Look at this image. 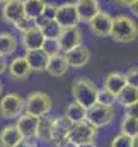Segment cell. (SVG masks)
<instances>
[{
  "label": "cell",
  "instance_id": "obj_1",
  "mask_svg": "<svg viewBox=\"0 0 138 147\" xmlns=\"http://www.w3.org/2000/svg\"><path fill=\"white\" fill-rule=\"evenodd\" d=\"M97 86L87 77H77L72 84V98L75 103L82 105L85 110L97 103Z\"/></svg>",
  "mask_w": 138,
  "mask_h": 147
},
{
  "label": "cell",
  "instance_id": "obj_2",
  "mask_svg": "<svg viewBox=\"0 0 138 147\" xmlns=\"http://www.w3.org/2000/svg\"><path fill=\"white\" fill-rule=\"evenodd\" d=\"M111 39L116 43H131L138 38V24L128 16L118 14L113 19V29H111Z\"/></svg>",
  "mask_w": 138,
  "mask_h": 147
},
{
  "label": "cell",
  "instance_id": "obj_3",
  "mask_svg": "<svg viewBox=\"0 0 138 147\" xmlns=\"http://www.w3.org/2000/svg\"><path fill=\"white\" fill-rule=\"evenodd\" d=\"M53 108V101L51 98L46 94V92H41V91H34L31 94H27L26 98V108L24 113L27 115H33L36 118H43V116H48V113Z\"/></svg>",
  "mask_w": 138,
  "mask_h": 147
},
{
  "label": "cell",
  "instance_id": "obj_4",
  "mask_svg": "<svg viewBox=\"0 0 138 147\" xmlns=\"http://www.w3.org/2000/svg\"><path fill=\"white\" fill-rule=\"evenodd\" d=\"M26 108V99L19 92H9L0 99V116L3 120H17Z\"/></svg>",
  "mask_w": 138,
  "mask_h": 147
},
{
  "label": "cell",
  "instance_id": "obj_5",
  "mask_svg": "<svg viewBox=\"0 0 138 147\" xmlns=\"http://www.w3.org/2000/svg\"><path fill=\"white\" fill-rule=\"evenodd\" d=\"M97 135H99V128H96L90 121L84 120V121L73 123V127L68 134V139L77 146H84V144L96 142Z\"/></svg>",
  "mask_w": 138,
  "mask_h": 147
},
{
  "label": "cell",
  "instance_id": "obj_6",
  "mask_svg": "<svg viewBox=\"0 0 138 147\" xmlns=\"http://www.w3.org/2000/svg\"><path fill=\"white\" fill-rule=\"evenodd\" d=\"M114 120V106H104L96 103L92 108L87 110V121H90L96 128L107 127Z\"/></svg>",
  "mask_w": 138,
  "mask_h": 147
},
{
  "label": "cell",
  "instance_id": "obj_7",
  "mask_svg": "<svg viewBox=\"0 0 138 147\" xmlns=\"http://www.w3.org/2000/svg\"><path fill=\"white\" fill-rule=\"evenodd\" d=\"M55 21L63 29H67V28H77L78 22H80L78 12H77V5L70 3V2L58 5L56 7V17H55Z\"/></svg>",
  "mask_w": 138,
  "mask_h": 147
},
{
  "label": "cell",
  "instance_id": "obj_8",
  "mask_svg": "<svg viewBox=\"0 0 138 147\" xmlns=\"http://www.w3.org/2000/svg\"><path fill=\"white\" fill-rule=\"evenodd\" d=\"M113 19L107 12L101 10L90 22H89V28L92 31V34L97 38H109L111 36V29H113Z\"/></svg>",
  "mask_w": 138,
  "mask_h": 147
},
{
  "label": "cell",
  "instance_id": "obj_9",
  "mask_svg": "<svg viewBox=\"0 0 138 147\" xmlns=\"http://www.w3.org/2000/svg\"><path fill=\"white\" fill-rule=\"evenodd\" d=\"M72 127H73V123L70 121L65 115H62V116L55 118V120H53V135H51V146L56 147L58 144H62L63 140H67V139H68L70 130H72Z\"/></svg>",
  "mask_w": 138,
  "mask_h": 147
},
{
  "label": "cell",
  "instance_id": "obj_10",
  "mask_svg": "<svg viewBox=\"0 0 138 147\" xmlns=\"http://www.w3.org/2000/svg\"><path fill=\"white\" fill-rule=\"evenodd\" d=\"M22 17H26L24 12V2L22 0H9L3 3L2 7V19L5 22L15 24L17 21H21Z\"/></svg>",
  "mask_w": 138,
  "mask_h": 147
},
{
  "label": "cell",
  "instance_id": "obj_11",
  "mask_svg": "<svg viewBox=\"0 0 138 147\" xmlns=\"http://www.w3.org/2000/svg\"><path fill=\"white\" fill-rule=\"evenodd\" d=\"M82 31L77 28H67L62 31V34L58 38V43H60V48H62V53H68L70 50H73L75 46L82 45Z\"/></svg>",
  "mask_w": 138,
  "mask_h": 147
},
{
  "label": "cell",
  "instance_id": "obj_12",
  "mask_svg": "<svg viewBox=\"0 0 138 147\" xmlns=\"http://www.w3.org/2000/svg\"><path fill=\"white\" fill-rule=\"evenodd\" d=\"M38 125H39V118H36L33 115H27V113H22V115L15 120V127L19 128L21 135H22L24 139H29V140L36 139Z\"/></svg>",
  "mask_w": 138,
  "mask_h": 147
},
{
  "label": "cell",
  "instance_id": "obj_13",
  "mask_svg": "<svg viewBox=\"0 0 138 147\" xmlns=\"http://www.w3.org/2000/svg\"><path fill=\"white\" fill-rule=\"evenodd\" d=\"M65 57H67V62L72 69H82L90 60V50L82 43V45L75 46L73 50H70L68 53H65Z\"/></svg>",
  "mask_w": 138,
  "mask_h": 147
},
{
  "label": "cell",
  "instance_id": "obj_14",
  "mask_svg": "<svg viewBox=\"0 0 138 147\" xmlns=\"http://www.w3.org/2000/svg\"><path fill=\"white\" fill-rule=\"evenodd\" d=\"M75 5H77V12H78L80 22H87L89 24L101 12L99 0H78Z\"/></svg>",
  "mask_w": 138,
  "mask_h": 147
},
{
  "label": "cell",
  "instance_id": "obj_15",
  "mask_svg": "<svg viewBox=\"0 0 138 147\" xmlns=\"http://www.w3.org/2000/svg\"><path fill=\"white\" fill-rule=\"evenodd\" d=\"M7 72L10 75V79H14V80H24V79L29 77V74L33 70H31V67H29V63H27V60L24 57H15L9 63Z\"/></svg>",
  "mask_w": 138,
  "mask_h": 147
},
{
  "label": "cell",
  "instance_id": "obj_16",
  "mask_svg": "<svg viewBox=\"0 0 138 147\" xmlns=\"http://www.w3.org/2000/svg\"><path fill=\"white\" fill-rule=\"evenodd\" d=\"M24 58L27 60L29 67L33 72H44L46 67H48V62H50V57L41 50H31V51H26Z\"/></svg>",
  "mask_w": 138,
  "mask_h": 147
},
{
  "label": "cell",
  "instance_id": "obj_17",
  "mask_svg": "<svg viewBox=\"0 0 138 147\" xmlns=\"http://www.w3.org/2000/svg\"><path fill=\"white\" fill-rule=\"evenodd\" d=\"M44 41H46V38H44L43 31H41L39 28H34V29L24 33L22 38H21V43H22V46H24L26 51H31V50H41L43 45H44Z\"/></svg>",
  "mask_w": 138,
  "mask_h": 147
},
{
  "label": "cell",
  "instance_id": "obj_18",
  "mask_svg": "<svg viewBox=\"0 0 138 147\" xmlns=\"http://www.w3.org/2000/svg\"><path fill=\"white\" fill-rule=\"evenodd\" d=\"M24 140L15 125H7L0 130V147H17Z\"/></svg>",
  "mask_w": 138,
  "mask_h": 147
},
{
  "label": "cell",
  "instance_id": "obj_19",
  "mask_svg": "<svg viewBox=\"0 0 138 147\" xmlns=\"http://www.w3.org/2000/svg\"><path fill=\"white\" fill-rule=\"evenodd\" d=\"M68 69H70V65H68V62H67L65 53H60V55L50 57L46 72L50 74L51 77H63V75H67Z\"/></svg>",
  "mask_w": 138,
  "mask_h": 147
},
{
  "label": "cell",
  "instance_id": "obj_20",
  "mask_svg": "<svg viewBox=\"0 0 138 147\" xmlns=\"http://www.w3.org/2000/svg\"><path fill=\"white\" fill-rule=\"evenodd\" d=\"M126 77L125 74H119V72H109L106 77H104V84L102 87L107 89L109 92H113L114 96H118L125 87H126Z\"/></svg>",
  "mask_w": 138,
  "mask_h": 147
},
{
  "label": "cell",
  "instance_id": "obj_21",
  "mask_svg": "<svg viewBox=\"0 0 138 147\" xmlns=\"http://www.w3.org/2000/svg\"><path fill=\"white\" fill-rule=\"evenodd\" d=\"M53 120H55V118H51V116H43V118H39V125H38V132H36V140L51 144Z\"/></svg>",
  "mask_w": 138,
  "mask_h": 147
},
{
  "label": "cell",
  "instance_id": "obj_22",
  "mask_svg": "<svg viewBox=\"0 0 138 147\" xmlns=\"http://www.w3.org/2000/svg\"><path fill=\"white\" fill-rule=\"evenodd\" d=\"M116 103L119 106H123L125 110L130 108L131 105L138 103V89L137 87H131V86H126L118 96H116Z\"/></svg>",
  "mask_w": 138,
  "mask_h": 147
},
{
  "label": "cell",
  "instance_id": "obj_23",
  "mask_svg": "<svg viewBox=\"0 0 138 147\" xmlns=\"http://www.w3.org/2000/svg\"><path fill=\"white\" fill-rule=\"evenodd\" d=\"M65 116L68 118L72 123H78V121L87 120V110H85L82 105L72 101V103L67 105V108H65Z\"/></svg>",
  "mask_w": 138,
  "mask_h": 147
},
{
  "label": "cell",
  "instance_id": "obj_24",
  "mask_svg": "<svg viewBox=\"0 0 138 147\" xmlns=\"http://www.w3.org/2000/svg\"><path fill=\"white\" fill-rule=\"evenodd\" d=\"M46 3H48V2H44V0H24V12H26V17L36 21V19L43 14Z\"/></svg>",
  "mask_w": 138,
  "mask_h": 147
},
{
  "label": "cell",
  "instance_id": "obj_25",
  "mask_svg": "<svg viewBox=\"0 0 138 147\" xmlns=\"http://www.w3.org/2000/svg\"><path fill=\"white\" fill-rule=\"evenodd\" d=\"M17 50V39L15 36H12L10 33H0V55L7 57V55H12L15 53Z\"/></svg>",
  "mask_w": 138,
  "mask_h": 147
},
{
  "label": "cell",
  "instance_id": "obj_26",
  "mask_svg": "<svg viewBox=\"0 0 138 147\" xmlns=\"http://www.w3.org/2000/svg\"><path fill=\"white\" fill-rule=\"evenodd\" d=\"M119 132L125 134V135H128V137H131V139L138 137V120L133 118V116H130V115H125L121 118Z\"/></svg>",
  "mask_w": 138,
  "mask_h": 147
},
{
  "label": "cell",
  "instance_id": "obj_27",
  "mask_svg": "<svg viewBox=\"0 0 138 147\" xmlns=\"http://www.w3.org/2000/svg\"><path fill=\"white\" fill-rule=\"evenodd\" d=\"M55 17H56V5H53V3H46L43 14L36 19V28L41 29V28H43L44 24H48L50 21H55Z\"/></svg>",
  "mask_w": 138,
  "mask_h": 147
},
{
  "label": "cell",
  "instance_id": "obj_28",
  "mask_svg": "<svg viewBox=\"0 0 138 147\" xmlns=\"http://www.w3.org/2000/svg\"><path fill=\"white\" fill-rule=\"evenodd\" d=\"M41 31H43V34H44L46 39H58L60 34H62V31H63V28L56 21H50L48 24H44L41 28Z\"/></svg>",
  "mask_w": 138,
  "mask_h": 147
},
{
  "label": "cell",
  "instance_id": "obj_29",
  "mask_svg": "<svg viewBox=\"0 0 138 147\" xmlns=\"http://www.w3.org/2000/svg\"><path fill=\"white\" fill-rule=\"evenodd\" d=\"M97 103H99V105H104V106H114L116 96H114L113 92H109L107 89L101 87V89L97 91Z\"/></svg>",
  "mask_w": 138,
  "mask_h": 147
},
{
  "label": "cell",
  "instance_id": "obj_30",
  "mask_svg": "<svg viewBox=\"0 0 138 147\" xmlns=\"http://www.w3.org/2000/svg\"><path fill=\"white\" fill-rule=\"evenodd\" d=\"M43 51H44L48 57L60 55V53H62V48H60L58 39H46V41H44V45H43Z\"/></svg>",
  "mask_w": 138,
  "mask_h": 147
},
{
  "label": "cell",
  "instance_id": "obj_31",
  "mask_svg": "<svg viewBox=\"0 0 138 147\" xmlns=\"http://www.w3.org/2000/svg\"><path fill=\"white\" fill-rule=\"evenodd\" d=\"M131 146H133V139L121 134V132L118 135H114L111 139V144H109V147H131Z\"/></svg>",
  "mask_w": 138,
  "mask_h": 147
},
{
  "label": "cell",
  "instance_id": "obj_32",
  "mask_svg": "<svg viewBox=\"0 0 138 147\" xmlns=\"http://www.w3.org/2000/svg\"><path fill=\"white\" fill-rule=\"evenodd\" d=\"M14 28H15L21 34H24V33H27V31L34 29V28H36V21L29 19V17H22L21 21H17V22L14 24Z\"/></svg>",
  "mask_w": 138,
  "mask_h": 147
},
{
  "label": "cell",
  "instance_id": "obj_33",
  "mask_svg": "<svg viewBox=\"0 0 138 147\" xmlns=\"http://www.w3.org/2000/svg\"><path fill=\"white\" fill-rule=\"evenodd\" d=\"M125 77H126V84L128 86L138 89V67H131L128 72L125 74Z\"/></svg>",
  "mask_w": 138,
  "mask_h": 147
},
{
  "label": "cell",
  "instance_id": "obj_34",
  "mask_svg": "<svg viewBox=\"0 0 138 147\" xmlns=\"http://www.w3.org/2000/svg\"><path fill=\"white\" fill-rule=\"evenodd\" d=\"M125 115H130V116H133V118L138 120V103L131 105L130 108H126V113H125Z\"/></svg>",
  "mask_w": 138,
  "mask_h": 147
},
{
  "label": "cell",
  "instance_id": "obj_35",
  "mask_svg": "<svg viewBox=\"0 0 138 147\" xmlns=\"http://www.w3.org/2000/svg\"><path fill=\"white\" fill-rule=\"evenodd\" d=\"M7 69H9V63H7L5 57H3V55H0V75L7 72Z\"/></svg>",
  "mask_w": 138,
  "mask_h": 147
},
{
  "label": "cell",
  "instance_id": "obj_36",
  "mask_svg": "<svg viewBox=\"0 0 138 147\" xmlns=\"http://www.w3.org/2000/svg\"><path fill=\"white\" fill-rule=\"evenodd\" d=\"M17 147H38V144H36L34 140H29V139H24V140H22V142H21V144H19Z\"/></svg>",
  "mask_w": 138,
  "mask_h": 147
},
{
  "label": "cell",
  "instance_id": "obj_37",
  "mask_svg": "<svg viewBox=\"0 0 138 147\" xmlns=\"http://www.w3.org/2000/svg\"><path fill=\"white\" fill-rule=\"evenodd\" d=\"M56 147H78V146H77V144H73L70 139H67V140H63L62 144H58Z\"/></svg>",
  "mask_w": 138,
  "mask_h": 147
},
{
  "label": "cell",
  "instance_id": "obj_38",
  "mask_svg": "<svg viewBox=\"0 0 138 147\" xmlns=\"http://www.w3.org/2000/svg\"><path fill=\"white\" fill-rule=\"evenodd\" d=\"M130 12H131L133 16H137V17H138V0H137V2H133V3L130 5Z\"/></svg>",
  "mask_w": 138,
  "mask_h": 147
},
{
  "label": "cell",
  "instance_id": "obj_39",
  "mask_svg": "<svg viewBox=\"0 0 138 147\" xmlns=\"http://www.w3.org/2000/svg\"><path fill=\"white\" fill-rule=\"evenodd\" d=\"M118 5H125V7H130L133 2H137V0H114Z\"/></svg>",
  "mask_w": 138,
  "mask_h": 147
},
{
  "label": "cell",
  "instance_id": "obj_40",
  "mask_svg": "<svg viewBox=\"0 0 138 147\" xmlns=\"http://www.w3.org/2000/svg\"><path fill=\"white\" fill-rule=\"evenodd\" d=\"M78 147H97L96 142H90V144H84V146H78Z\"/></svg>",
  "mask_w": 138,
  "mask_h": 147
},
{
  "label": "cell",
  "instance_id": "obj_41",
  "mask_svg": "<svg viewBox=\"0 0 138 147\" xmlns=\"http://www.w3.org/2000/svg\"><path fill=\"white\" fill-rule=\"evenodd\" d=\"M131 147H138V137L133 139V146H131Z\"/></svg>",
  "mask_w": 138,
  "mask_h": 147
},
{
  "label": "cell",
  "instance_id": "obj_42",
  "mask_svg": "<svg viewBox=\"0 0 138 147\" xmlns=\"http://www.w3.org/2000/svg\"><path fill=\"white\" fill-rule=\"evenodd\" d=\"M2 91H3V86H2V82H0V96H2Z\"/></svg>",
  "mask_w": 138,
  "mask_h": 147
},
{
  "label": "cell",
  "instance_id": "obj_43",
  "mask_svg": "<svg viewBox=\"0 0 138 147\" xmlns=\"http://www.w3.org/2000/svg\"><path fill=\"white\" fill-rule=\"evenodd\" d=\"M5 2H9V0H0V3H5Z\"/></svg>",
  "mask_w": 138,
  "mask_h": 147
},
{
  "label": "cell",
  "instance_id": "obj_44",
  "mask_svg": "<svg viewBox=\"0 0 138 147\" xmlns=\"http://www.w3.org/2000/svg\"><path fill=\"white\" fill-rule=\"evenodd\" d=\"M77 2H78V0H77Z\"/></svg>",
  "mask_w": 138,
  "mask_h": 147
}]
</instances>
